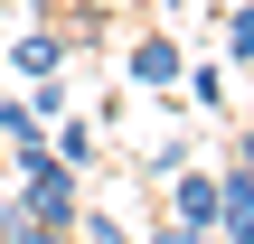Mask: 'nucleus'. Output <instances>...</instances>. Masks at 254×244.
Here are the masks:
<instances>
[{"mask_svg": "<svg viewBox=\"0 0 254 244\" xmlns=\"http://www.w3.org/2000/svg\"><path fill=\"white\" fill-rule=\"evenodd\" d=\"M226 160H236V169H254V122L236 132V150H226Z\"/></svg>", "mask_w": 254, "mask_h": 244, "instance_id": "obj_11", "label": "nucleus"}, {"mask_svg": "<svg viewBox=\"0 0 254 244\" xmlns=\"http://www.w3.org/2000/svg\"><path fill=\"white\" fill-rule=\"evenodd\" d=\"M151 244H217V235H207V226H179V216H160V226H151Z\"/></svg>", "mask_w": 254, "mask_h": 244, "instance_id": "obj_10", "label": "nucleus"}, {"mask_svg": "<svg viewBox=\"0 0 254 244\" xmlns=\"http://www.w3.org/2000/svg\"><path fill=\"white\" fill-rule=\"evenodd\" d=\"M179 94H189L198 113H226V66H217V56H198V66H179Z\"/></svg>", "mask_w": 254, "mask_h": 244, "instance_id": "obj_6", "label": "nucleus"}, {"mask_svg": "<svg viewBox=\"0 0 254 244\" xmlns=\"http://www.w3.org/2000/svg\"><path fill=\"white\" fill-rule=\"evenodd\" d=\"M170 216L217 235V169H189V160H179V169H170Z\"/></svg>", "mask_w": 254, "mask_h": 244, "instance_id": "obj_3", "label": "nucleus"}, {"mask_svg": "<svg viewBox=\"0 0 254 244\" xmlns=\"http://www.w3.org/2000/svg\"><path fill=\"white\" fill-rule=\"evenodd\" d=\"M179 66H189V56H179V38H170V28L132 38V56H123V75H132L141 94H179Z\"/></svg>", "mask_w": 254, "mask_h": 244, "instance_id": "obj_2", "label": "nucleus"}, {"mask_svg": "<svg viewBox=\"0 0 254 244\" xmlns=\"http://www.w3.org/2000/svg\"><path fill=\"white\" fill-rule=\"evenodd\" d=\"M226 56H236V66H254V0H236V9H226Z\"/></svg>", "mask_w": 254, "mask_h": 244, "instance_id": "obj_9", "label": "nucleus"}, {"mask_svg": "<svg viewBox=\"0 0 254 244\" xmlns=\"http://www.w3.org/2000/svg\"><path fill=\"white\" fill-rule=\"evenodd\" d=\"M0 66H9V75H28V85H38V75H66V38H57V28H19Z\"/></svg>", "mask_w": 254, "mask_h": 244, "instance_id": "obj_4", "label": "nucleus"}, {"mask_svg": "<svg viewBox=\"0 0 254 244\" xmlns=\"http://www.w3.org/2000/svg\"><path fill=\"white\" fill-rule=\"evenodd\" d=\"M75 244H132V226L104 216V207H75Z\"/></svg>", "mask_w": 254, "mask_h": 244, "instance_id": "obj_8", "label": "nucleus"}, {"mask_svg": "<svg viewBox=\"0 0 254 244\" xmlns=\"http://www.w3.org/2000/svg\"><path fill=\"white\" fill-rule=\"evenodd\" d=\"M0 141H9V150H28V141H47V122L28 113V94H0Z\"/></svg>", "mask_w": 254, "mask_h": 244, "instance_id": "obj_7", "label": "nucleus"}, {"mask_svg": "<svg viewBox=\"0 0 254 244\" xmlns=\"http://www.w3.org/2000/svg\"><path fill=\"white\" fill-rule=\"evenodd\" d=\"M47 150H57L66 169H94V122H85V113H57V122H47Z\"/></svg>", "mask_w": 254, "mask_h": 244, "instance_id": "obj_5", "label": "nucleus"}, {"mask_svg": "<svg viewBox=\"0 0 254 244\" xmlns=\"http://www.w3.org/2000/svg\"><path fill=\"white\" fill-rule=\"evenodd\" d=\"M19 207H28L38 226H75V207H85V169H66L47 141H28V150H19Z\"/></svg>", "mask_w": 254, "mask_h": 244, "instance_id": "obj_1", "label": "nucleus"}]
</instances>
